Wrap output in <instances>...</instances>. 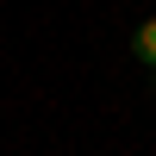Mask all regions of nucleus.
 Here are the masks:
<instances>
[{
    "instance_id": "f257e3e1",
    "label": "nucleus",
    "mask_w": 156,
    "mask_h": 156,
    "mask_svg": "<svg viewBox=\"0 0 156 156\" xmlns=\"http://www.w3.org/2000/svg\"><path fill=\"white\" fill-rule=\"evenodd\" d=\"M131 50H137V62H144V69H156V19H144V25H137Z\"/></svg>"
}]
</instances>
